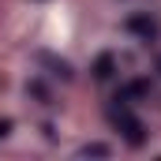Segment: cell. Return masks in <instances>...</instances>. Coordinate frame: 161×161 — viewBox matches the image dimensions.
Wrapping results in <instances>:
<instances>
[{
	"instance_id": "cell-1",
	"label": "cell",
	"mask_w": 161,
	"mask_h": 161,
	"mask_svg": "<svg viewBox=\"0 0 161 161\" xmlns=\"http://www.w3.org/2000/svg\"><path fill=\"white\" fill-rule=\"evenodd\" d=\"M109 116H113V124L124 131V139H127L131 146H142V142H146V135H142V120H139V116L127 109V101H116Z\"/></svg>"
},
{
	"instance_id": "cell-2",
	"label": "cell",
	"mask_w": 161,
	"mask_h": 161,
	"mask_svg": "<svg viewBox=\"0 0 161 161\" xmlns=\"http://www.w3.org/2000/svg\"><path fill=\"white\" fill-rule=\"evenodd\" d=\"M127 30H135V34H146V38H154L158 34V26H154V19H127Z\"/></svg>"
},
{
	"instance_id": "cell-3",
	"label": "cell",
	"mask_w": 161,
	"mask_h": 161,
	"mask_svg": "<svg viewBox=\"0 0 161 161\" xmlns=\"http://www.w3.org/2000/svg\"><path fill=\"white\" fill-rule=\"evenodd\" d=\"M113 75V56L105 53V56H97V64H94V79H109Z\"/></svg>"
},
{
	"instance_id": "cell-4",
	"label": "cell",
	"mask_w": 161,
	"mask_h": 161,
	"mask_svg": "<svg viewBox=\"0 0 161 161\" xmlns=\"http://www.w3.org/2000/svg\"><path fill=\"white\" fill-rule=\"evenodd\" d=\"M82 154L90 158V154H109V146H101V142H94V146H82Z\"/></svg>"
},
{
	"instance_id": "cell-5",
	"label": "cell",
	"mask_w": 161,
	"mask_h": 161,
	"mask_svg": "<svg viewBox=\"0 0 161 161\" xmlns=\"http://www.w3.org/2000/svg\"><path fill=\"white\" fill-rule=\"evenodd\" d=\"M8 127H11V124H8V120H0V139L8 135Z\"/></svg>"
}]
</instances>
